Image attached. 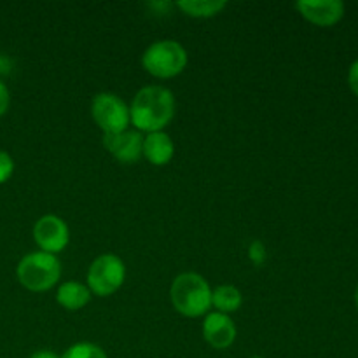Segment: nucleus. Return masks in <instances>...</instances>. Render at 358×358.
Returning a JSON list of instances; mask_svg holds the SVG:
<instances>
[{"instance_id": "1", "label": "nucleus", "mask_w": 358, "mask_h": 358, "mask_svg": "<svg viewBox=\"0 0 358 358\" xmlns=\"http://www.w3.org/2000/svg\"><path fill=\"white\" fill-rule=\"evenodd\" d=\"M173 93L164 86H145L135 94L129 105V119L140 133L164 131L175 117Z\"/></svg>"}, {"instance_id": "2", "label": "nucleus", "mask_w": 358, "mask_h": 358, "mask_svg": "<svg viewBox=\"0 0 358 358\" xmlns=\"http://www.w3.org/2000/svg\"><path fill=\"white\" fill-rule=\"evenodd\" d=\"M170 299L184 317H205L212 310V287L198 273H182L171 283Z\"/></svg>"}, {"instance_id": "3", "label": "nucleus", "mask_w": 358, "mask_h": 358, "mask_svg": "<svg viewBox=\"0 0 358 358\" xmlns=\"http://www.w3.org/2000/svg\"><path fill=\"white\" fill-rule=\"evenodd\" d=\"M17 282L30 292H48L62 276V262L48 252H30L24 255L16 268Z\"/></svg>"}, {"instance_id": "4", "label": "nucleus", "mask_w": 358, "mask_h": 358, "mask_svg": "<svg viewBox=\"0 0 358 358\" xmlns=\"http://www.w3.org/2000/svg\"><path fill=\"white\" fill-rule=\"evenodd\" d=\"M189 62L187 51L173 38L156 41L143 51L142 66L156 79H173L180 76Z\"/></svg>"}, {"instance_id": "5", "label": "nucleus", "mask_w": 358, "mask_h": 358, "mask_svg": "<svg viewBox=\"0 0 358 358\" xmlns=\"http://www.w3.org/2000/svg\"><path fill=\"white\" fill-rule=\"evenodd\" d=\"M87 289L98 297H108L117 292L126 280V266L114 254L98 255L87 269Z\"/></svg>"}, {"instance_id": "6", "label": "nucleus", "mask_w": 358, "mask_h": 358, "mask_svg": "<svg viewBox=\"0 0 358 358\" xmlns=\"http://www.w3.org/2000/svg\"><path fill=\"white\" fill-rule=\"evenodd\" d=\"M91 117L96 122L98 128L103 135H112L128 129L129 122V107L121 96L114 93H98L91 101Z\"/></svg>"}, {"instance_id": "7", "label": "nucleus", "mask_w": 358, "mask_h": 358, "mask_svg": "<svg viewBox=\"0 0 358 358\" xmlns=\"http://www.w3.org/2000/svg\"><path fill=\"white\" fill-rule=\"evenodd\" d=\"M34 241L41 252L56 255L69 247L70 229L62 217L44 215L35 222Z\"/></svg>"}, {"instance_id": "8", "label": "nucleus", "mask_w": 358, "mask_h": 358, "mask_svg": "<svg viewBox=\"0 0 358 358\" xmlns=\"http://www.w3.org/2000/svg\"><path fill=\"white\" fill-rule=\"evenodd\" d=\"M103 147L119 163H136L143 157V135L136 129L103 135Z\"/></svg>"}, {"instance_id": "9", "label": "nucleus", "mask_w": 358, "mask_h": 358, "mask_svg": "<svg viewBox=\"0 0 358 358\" xmlns=\"http://www.w3.org/2000/svg\"><path fill=\"white\" fill-rule=\"evenodd\" d=\"M301 16L317 27H334L345 16V3L341 0H299L296 3Z\"/></svg>"}, {"instance_id": "10", "label": "nucleus", "mask_w": 358, "mask_h": 358, "mask_svg": "<svg viewBox=\"0 0 358 358\" xmlns=\"http://www.w3.org/2000/svg\"><path fill=\"white\" fill-rule=\"evenodd\" d=\"M203 338L212 348L227 350L236 341V325L231 320L229 315L219 313V311H210L205 315V320L201 325Z\"/></svg>"}, {"instance_id": "11", "label": "nucleus", "mask_w": 358, "mask_h": 358, "mask_svg": "<svg viewBox=\"0 0 358 358\" xmlns=\"http://www.w3.org/2000/svg\"><path fill=\"white\" fill-rule=\"evenodd\" d=\"M175 156V143L166 131L147 133L143 136V157L154 166H164Z\"/></svg>"}, {"instance_id": "12", "label": "nucleus", "mask_w": 358, "mask_h": 358, "mask_svg": "<svg viewBox=\"0 0 358 358\" xmlns=\"http://www.w3.org/2000/svg\"><path fill=\"white\" fill-rule=\"evenodd\" d=\"M91 290L80 282H63L56 290V303L66 311H79L86 308L91 301Z\"/></svg>"}, {"instance_id": "13", "label": "nucleus", "mask_w": 358, "mask_h": 358, "mask_svg": "<svg viewBox=\"0 0 358 358\" xmlns=\"http://www.w3.org/2000/svg\"><path fill=\"white\" fill-rule=\"evenodd\" d=\"M243 304V296L234 285H220L212 289V308L224 315L236 313Z\"/></svg>"}, {"instance_id": "14", "label": "nucleus", "mask_w": 358, "mask_h": 358, "mask_svg": "<svg viewBox=\"0 0 358 358\" xmlns=\"http://www.w3.org/2000/svg\"><path fill=\"white\" fill-rule=\"evenodd\" d=\"M175 6L187 16L206 20V17H215L217 14L222 13L227 7V2L226 0H180Z\"/></svg>"}, {"instance_id": "15", "label": "nucleus", "mask_w": 358, "mask_h": 358, "mask_svg": "<svg viewBox=\"0 0 358 358\" xmlns=\"http://www.w3.org/2000/svg\"><path fill=\"white\" fill-rule=\"evenodd\" d=\"M62 358H108L105 350L101 346L94 345V343H76V345L70 346Z\"/></svg>"}, {"instance_id": "16", "label": "nucleus", "mask_w": 358, "mask_h": 358, "mask_svg": "<svg viewBox=\"0 0 358 358\" xmlns=\"http://www.w3.org/2000/svg\"><path fill=\"white\" fill-rule=\"evenodd\" d=\"M248 259L255 266H262L268 261V248H266V245L261 240L252 241L250 247H248Z\"/></svg>"}, {"instance_id": "17", "label": "nucleus", "mask_w": 358, "mask_h": 358, "mask_svg": "<svg viewBox=\"0 0 358 358\" xmlns=\"http://www.w3.org/2000/svg\"><path fill=\"white\" fill-rule=\"evenodd\" d=\"M14 173V159L9 152L0 150V184H6Z\"/></svg>"}, {"instance_id": "18", "label": "nucleus", "mask_w": 358, "mask_h": 358, "mask_svg": "<svg viewBox=\"0 0 358 358\" xmlns=\"http://www.w3.org/2000/svg\"><path fill=\"white\" fill-rule=\"evenodd\" d=\"M9 105H10V93L7 90L6 84L0 80V117L9 110Z\"/></svg>"}, {"instance_id": "19", "label": "nucleus", "mask_w": 358, "mask_h": 358, "mask_svg": "<svg viewBox=\"0 0 358 358\" xmlns=\"http://www.w3.org/2000/svg\"><path fill=\"white\" fill-rule=\"evenodd\" d=\"M348 84H350V90L353 91V94L358 98V59L352 63L348 70Z\"/></svg>"}, {"instance_id": "20", "label": "nucleus", "mask_w": 358, "mask_h": 358, "mask_svg": "<svg viewBox=\"0 0 358 358\" xmlns=\"http://www.w3.org/2000/svg\"><path fill=\"white\" fill-rule=\"evenodd\" d=\"M30 358H62L58 353L51 352V350H38V352L31 353Z\"/></svg>"}, {"instance_id": "21", "label": "nucleus", "mask_w": 358, "mask_h": 358, "mask_svg": "<svg viewBox=\"0 0 358 358\" xmlns=\"http://www.w3.org/2000/svg\"><path fill=\"white\" fill-rule=\"evenodd\" d=\"M10 70V62L6 56H0V73H7Z\"/></svg>"}, {"instance_id": "22", "label": "nucleus", "mask_w": 358, "mask_h": 358, "mask_svg": "<svg viewBox=\"0 0 358 358\" xmlns=\"http://www.w3.org/2000/svg\"><path fill=\"white\" fill-rule=\"evenodd\" d=\"M355 304H357V310H358V287H357V292H355Z\"/></svg>"}, {"instance_id": "23", "label": "nucleus", "mask_w": 358, "mask_h": 358, "mask_svg": "<svg viewBox=\"0 0 358 358\" xmlns=\"http://www.w3.org/2000/svg\"><path fill=\"white\" fill-rule=\"evenodd\" d=\"M250 358H262V357H250Z\"/></svg>"}]
</instances>
